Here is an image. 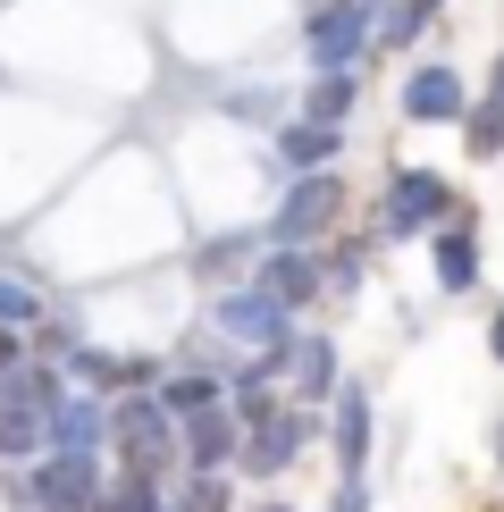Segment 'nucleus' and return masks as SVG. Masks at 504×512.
I'll use <instances>...</instances> for the list:
<instances>
[{
    "instance_id": "nucleus-30",
    "label": "nucleus",
    "mask_w": 504,
    "mask_h": 512,
    "mask_svg": "<svg viewBox=\"0 0 504 512\" xmlns=\"http://www.w3.org/2000/svg\"><path fill=\"white\" fill-rule=\"evenodd\" d=\"M488 353H496V361H504V311H496V319H488Z\"/></svg>"
},
{
    "instance_id": "nucleus-24",
    "label": "nucleus",
    "mask_w": 504,
    "mask_h": 512,
    "mask_svg": "<svg viewBox=\"0 0 504 512\" xmlns=\"http://www.w3.org/2000/svg\"><path fill=\"white\" fill-rule=\"evenodd\" d=\"M278 110H286L278 84H244V93H227V118H236V126H269Z\"/></svg>"
},
{
    "instance_id": "nucleus-5",
    "label": "nucleus",
    "mask_w": 504,
    "mask_h": 512,
    "mask_svg": "<svg viewBox=\"0 0 504 512\" xmlns=\"http://www.w3.org/2000/svg\"><path fill=\"white\" fill-rule=\"evenodd\" d=\"M454 210V185L437 177V168H395L387 194H378V227L387 236H437Z\"/></svg>"
},
{
    "instance_id": "nucleus-26",
    "label": "nucleus",
    "mask_w": 504,
    "mask_h": 512,
    "mask_svg": "<svg viewBox=\"0 0 504 512\" xmlns=\"http://www.w3.org/2000/svg\"><path fill=\"white\" fill-rule=\"evenodd\" d=\"M177 512H227V479L219 471H194V479H185V496H177Z\"/></svg>"
},
{
    "instance_id": "nucleus-8",
    "label": "nucleus",
    "mask_w": 504,
    "mask_h": 512,
    "mask_svg": "<svg viewBox=\"0 0 504 512\" xmlns=\"http://www.w3.org/2000/svg\"><path fill=\"white\" fill-rule=\"evenodd\" d=\"M303 437H311V412H303V403H294V412H261V420H244V445H236V462H244L252 479H278V471H294Z\"/></svg>"
},
{
    "instance_id": "nucleus-25",
    "label": "nucleus",
    "mask_w": 504,
    "mask_h": 512,
    "mask_svg": "<svg viewBox=\"0 0 504 512\" xmlns=\"http://www.w3.org/2000/svg\"><path fill=\"white\" fill-rule=\"evenodd\" d=\"M76 345H84V328H76V319H68V311H59V319L42 311V328H34V353H42V361H68Z\"/></svg>"
},
{
    "instance_id": "nucleus-17",
    "label": "nucleus",
    "mask_w": 504,
    "mask_h": 512,
    "mask_svg": "<svg viewBox=\"0 0 504 512\" xmlns=\"http://www.w3.org/2000/svg\"><path fill=\"white\" fill-rule=\"evenodd\" d=\"M462 143H471L479 160H496V152H504V51H496L488 84H479V101L462 110Z\"/></svg>"
},
{
    "instance_id": "nucleus-6",
    "label": "nucleus",
    "mask_w": 504,
    "mask_h": 512,
    "mask_svg": "<svg viewBox=\"0 0 504 512\" xmlns=\"http://www.w3.org/2000/svg\"><path fill=\"white\" fill-rule=\"evenodd\" d=\"M345 210V185H336V168H303V177H286L278 210H269V244H320V227Z\"/></svg>"
},
{
    "instance_id": "nucleus-12",
    "label": "nucleus",
    "mask_w": 504,
    "mask_h": 512,
    "mask_svg": "<svg viewBox=\"0 0 504 512\" xmlns=\"http://www.w3.org/2000/svg\"><path fill=\"white\" fill-rule=\"evenodd\" d=\"M68 370L93 378L101 403H118V395H135V387H160V361H143V353H93V345H76Z\"/></svg>"
},
{
    "instance_id": "nucleus-10",
    "label": "nucleus",
    "mask_w": 504,
    "mask_h": 512,
    "mask_svg": "<svg viewBox=\"0 0 504 512\" xmlns=\"http://www.w3.org/2000/svg\"><path fill=\"white\" fill-rule=\"evenodd\" d=\"M177 445H185V471H227V462H236V445H244L236 403H210V412L177 420Z\"/></svg>"
},
{
    "instance_id": "nucleus-4",
    "label": "nucleus",
    "mask_w": 504,
    "mask_h": 512,
    "mask_svg": "<svg viewBox=\"0 0 504 512\" xmlns=\"http://www.w3.org/2000/svg\"><path fill=\"white\" fill-rule=\"evenodd\" d=\"M210 328H219L227 345H252V353H286L294 345V311L261 286V277H252V286H227L219 303H210Z\"/></svg>"
},
{
    "instance_id": "nucleus-15",
    "label": "nucleus",
    "mask_w": 504,
    "mask_h": 512,
    "mask_svg": "<svg viewBox=\"0 0 504 512\" xmlns=\"http://www.w3.org/2000/svg\"><path fill=\"white\" fill-rule=\"evenodd\" d=\"M59 395H68V361H42L34 353V361H17V370H0V403H17V412H34V420L51 412Z\"/></svg>"
},
{
    "instance_id": "nucleus-20",
    "label": "nucleus",
    "mask_w": 504,
    "mask_h": 512,
    "mask_svg": "<svg viewBox=\"0 0 504 512\" xmlns=\"http://www.w3.org/2000/svg\"><path fill=\"white\" fill-rule=\"evenodd\" d=\"M303 118H311V126H345V118H353V68H320V76H311Z\"/></svg>"
},
{
    "instance_id": "nucleus-9",
    "label": "nucleus",
    "mask_w": 504,
    "mask_h": 512,
    "mask_svg": "<svg viewBox=\"0 0 504 512\" xmlns=\"http://www.w3.org/2000/svg\"><path fill=\"white\" fill-rule=\"evenodd\" d=\"M101 437H110V403H93L76 387L42 412V454H101Z\"/></svg>"
},
{
    "instance_id": "nucleus-33",
    "label": "nucleus",
    "mask_w": 504,
    "mask_h": 512,
    "mask_svg": "<svg viewBox=\"0 0 504 512\" xmlns=\"http://www.w3.org/2000/svg\"><path fill=\"white\" fill-rule=\"evenodd\" d=\"M160 512H177V504H160Z\"/></svg>"
},
{
    "instance_id": "nucleus-1",
    "label": "nucleus",
    "mask_w": 504,
    "mask_h": 512,
    "mask_svg": "<svg viewBox=\"0 0 504 512\" xmlns=\"http://www.w3.org/2000/svg\"><path fill=\"white\" fill-rule=\"evenodd\" d=\"M110 437H118V454H126V471L135 479H160L168 462H185V445H177V412H168L160 395H118L110 403Z\"/></svg>"
},
{
    "instance_id": "nucleus-7",
    "label": "nucleus",
    "mask_w": 504,
    "mask_h": 512,
    "mask_svg": "<svg viewBox=\"0 0 504 512\" xmlns=\"http://www.w3.org/2000/svg\"><path fill=\"white\" fill-rule=\"evenodd\" d=\"M395 110H404L412 126H454L462 110H471V84H462L454 59H420V68L404 76V93H395Z\"/></svg>"
},
{
    "instance_id": "nucleus-28",
    "label": "nucleus",
    "mask_w": 504,
    "mask_h": 512,
    "mask_svg": "<svg viewBox=\"0 0 504 512\" xmlns=\"http://www.w3.org/2000/svg\"><path fill=\"white\" fill-rule=\"evenodd\" d=\"M328 512H370V479H345V487H336V504Z\"/></svg>"
},
{
    "instance_id": "nucleus-27",
    "label": "nucleus",
    "mask_w": 504,
    "mask_h": 512,
    "mask_svg": "<svg viewBox=\"0 0 504 512\" xmlns=\"http://www.w3.org/2000/svg\"><path fill=\"white\" fill-rule=\"evenodd\" d=\"M362 252H370V244H336V261L320 269V277H328L336 294H353V286H362V277H370V261H362Z\"/></svg>"
},
{
    "instance_id": "nucleus-31",
    "label": "nucleus",
    "mask_w": 504,
    "mask_h": 512,
    "mask_svg": "<svg viewBox=\"0 0 504 512\" xmlns=\"http://www.w3.org/2000/svg\"><path fill=\"white\" fill-rule=\"evenodd\" d=\"M496 462H504V420H496Z\"/></svg>"
},
{
    "instance_id": "nucleus-3",
    "label": "nucleus",
    "mask_w": 504,
    "mask_h": 512,
    "mask_svg": "<svg viewBox=\"0 0 504 512\" xmlns=\"http://www.w3.org/2000/svg\"><path fill=\"white\" fill-rule=\"evenodd\" d=\"M370 42H378L370 0H311V9H303V59H311V76H320V68H353Z\"/></svg>"
},
{
    "instance_id": "nucleus-2",
    "label": "nucleus",
    "mask_w": 504,
    "mask_h": 512,
    "mask_svg": "<svg viewBox=\"0 0 504 512\" xmlns=\"http://www.w3.org/2000/svg\"><path fill=\"white\" fill-rule=\"evenodd\" d=\"M17 512H93L101 496V454H34L17 471Z\"/></svg>"
},
{
    "instance_id": "nucleus-19",
    "label": "nucleus",
    "mask_w": 504,
    "mask_h": 512,
    "mask_svg": "<svg viewBox=\"0 0 504 512\" xmlns=\"http://www.w3.org/2000/svg\"><path fill=\"white\" fill-rule=\"evenodd\" d=\"M219 387H227V378L194 370V361H177V370H160V387H152V395H160L177 420H194V412H210V403H219Z\"/></svg>"
},
{
    "instance_id": "nucleus-32",
    "label": "nucleus",
    "mask_w": 504,
    "mask_h": 512,
    "mask_svg": "<svg viewBox=\"0 0 504 512\" xmlns=\"http://www.w3.org/2000/svg\"><path fill=\"white\" fill-rule=\"evenodd\" d=\"M252 512H294V504H252Z\"/></svg>"
},
{
    "instance_id": "nucleus-16",
    "label": "nucleus",
    "mask_w": 504,
    "mask_h": 512,
    "mask_svg": "<svg viewBox=\"0 0 504 512\" xmlns=\"http://www.w3.org/2000/svg\"><path fill=\"white\" fill-rule=\"evenodd\" d=\"M336 152H345V126H311V118H286L278 126L286 177H303V168H336Z\"/></svg>"
},
{
    "instance_id": "nucleus-21",
    "label": "nucleus",
    "mask_w": 504,
    "mask_h": 512,
    "mask_svg": "<svg viewBox=\"0 0 504 512\" xmlns=\"http://www.w3.org/2000/svg\"><path fill=\"white\" fill-rule=\"evenodd\" d=\"M34 454H42V420L17 412V403H0V471H26Z\"/></svg>"
},
{
    "instance_id": "nucleus-18",
    "label": "nucleus",
    "mask_w": 504,
    "mask_h": 512,
    "mask_svg": "<svg viewBox=\"0 0 504 512\" xmlns=\"http://www.w3.org/2000/svg\"><path fill=\"white\" fill-rule=\"evenodd\" d=\"M429 277H437L446 294H471V286H479V236H471V227H437Z\"/></svg>"
},
{
    "instance_id": "nucleus-22",
    "label": "nucleus",
    "mask_w": 504,
    "mask_h": 512,
    "mask_svg": "<svg viewBox=\"0 0 504 512\" xmlns=\"http://www.w3.org/2000/svg\"><path fill=\"white\" fill-rule=\"evenodd\" d=\"M93 512H160V479H135V471H126L118 487H101V496H93Z\"/></svg>"
},
{
    "instance_id": "nucleus-11",
    "label": "nucleus",
    "mask_w": 504,
    "mask_h": 512,
    "mask_svg": "<svg viewBox=\"0 0 504 512\" xmlns=\"http://www.w3.org/2000/svg\"><path fill=\"white\" fill-rule=\"evenodd\" d=\"M252 277H261V286L278 294L286 311L320 303V286H328V277H320V261H311V244H269V252H261V269H252Z\"/></svg>"
},
{
    "instance_id": "nucleus-14",
    "label": "nucleus",
    "mask_w": 504,
    "mask_h": 512,
    "mask_svg": "<svg viewBox=\"0 0 504 512\" xmlns=\"http://www.w3.org/2000/svg\"><path fill=\"white\" fill-rule=\"evenodd\" d=\"M286 361H294V403H303V412L336 403V387H345V378H336V345H328V336H303V328H294Z\"/></svg>"
},
{
    "instance_id": "nucleus-23",
    "label": "nucleus",
    "mask_w": 504,
    "mask_h": 512,
    "mask_svg": "<svg viewBox=\"0 0 504 512\" xmlns=\"http://www.w3.org/2000/svg\"><path fill=\"white\" fill-rule=\"evenodd\" d=\"M0 328H42V294L26 286V277H0Z\"/></svg>"
},
{
    "instance_id": "nucleus-29",
    "label": "nucleus",
    "mask_w": 504,
    "mask_h": 512,
    "mask_svg": "<svg viewBox=\"0 0 504 512\" xmlns=\"http://www.w3.org/2000/svg\"><path fill=\"white\" fill-rule=\"evenodd\" d=\"M26 361V328H0V370H17Z\"/></svg>"
},
{
    "instance_id": "nucleus-13",
    "label": "nucleus",
    "mask_w": 504,
    "mask_h": 512,
    "mask_svg": "<svg viewBox=\"0 0 504 512\" xmlns=\"http://www.w3.org/2000/svg\"><path fill=\"white\" fill-rule=\"evenodd\" d=\"M328 445H336V471H345V479H362V471H370V395H362V387H336Z\"/></svg>"
}]
</instances>
